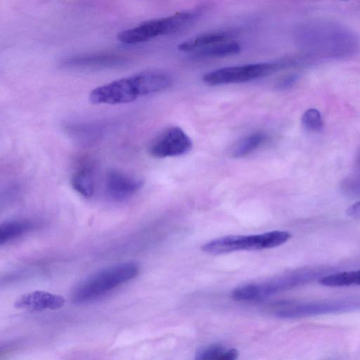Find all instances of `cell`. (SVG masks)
<instances>
[{"label": "cell", "mask_w": 360, "mask_h": 360, "mask_svg": "<svg viewBox=\"0 0 360 360\" xmlns=\"http://www.w3.org/2000/svg\"><path fill=\"white\" fill-rule=\"evenodd\" d=\"M171 84L172 78L166 72L145 70L94 89L89 94V101L94 104L127 103L162 91Z\"/></svg>", "instance_id": "obj_1"}, {"label": "cell", "mask_w": 360, "mask_h": 360, "mask_svg": "<svg viewBox=\"0 0 360 360\" xmlns=\"http://www.w3.org/2000/svg\"><path fill=\"white\" fill-rule=\"evenodd\" d=\"M321 268H300L277 275L265 281L249 283L234 288L233 299L255 301L304 285L325 276Z\"/></svg>", "instance_id": "obj_2"}, {"label": "cell", "mask_w": 360, "mask_h": 360, "mask_svg": "<svg viewBox=\"0 0 360 360\" xmlns=\"http://www.w3.org/2000/svg\"><path fill=\"white\" fill-rule=\"evenodd\" d=\"M139 271V264L133 262L117 264L100 270L75 286L72 292V300L79 304L93 301L134 278Z\"/></svg>", "instance_id": "obj_3"}, {"label": "cell", "mask_w": 360, "mask_h": 360, "mask_svg": "<svg viewBox=\"0 0 360 360\" xmlns=\"http://www.w3.org/2000/svg\"><path fill=\"white\" fill-rule=\"evenodd\" d=\"M292 235L287 231H271L251 235H229L204 243L201 249L207 254L218 255L242 250L274 248L285 243Z\"/></svg>", "instance_id": "obj_4"}, {"label": "cell", "mask_w": 360, "mask_h": 360, "mask_svg": "<svg viewBox=\"0 0 360 360\" xmlns=\"http://www.w3.org/2000/svg\"><path fill=\"white\" fill-rule=\"evenodd\" d=\"M360 310V295L310 302H284L276 304L273 311L283 319H298L328 314Z\"/></svg>", "instance_id": "obj_5"}, {"label": "cell", "mask_w": 360, "mask_h": 360, "mask_svg": "<svg viewBox=\"0 0 360 360\" xmlns=\"http://www.w3.org/2000/svg\"><path fill=\"white\" fill-rule=\"evenodd\" d=\"M195 16V11H183L167 17L148 20L137 26L122 30L117 34V39L127 44L144 42L159 36L178 32L190 23Z\"/></svg>", "instance_id": "obj_6"}, {"label": "cell", "mask_w": 360, "mask_h": 360, "mask_svg": "<svg viewBox=\"0 0 360 360\" xmlns=\"http://www.w3.org/2000/svg\"><path fill=\"white\" fill-rule=\"evenodd\" d=\"M283 66L278 63H257L226 67L207 72L202 81L211 86L247 82L268 76Z\"/></svg>", "instance_id": "obj_7"}, {"label": "cell", "mask_w": 360, "mask_h": 360, "mask_svg": "<svg viewBox=\"0 0 360 360\" xmlns=\"http://www.w3.org/2000/svg\"><path fill=\"white\" fill-rule=\"evenodd\" d=\"M354 37L342 27L333 25L312 26V48L319 53L342 56L349 52L354 44Z\"/></svg>", "instance_id": "obj_8"}, {"label": "cell", "mask_w": 360, "mask_h": 360, "mask_svg": "<svg viewBox=\"0 0 360 360\" xmlns=\"http://www.w3.org/2000/svg\"><path fill=\"white\" fill-rule=\"evenodd\" d=\"M192 141L180 127L166 128L157 135L148 146V152L154 158H165L184 155L191 150Z\"/></svg>", "instance_id": "obj_9"}, {"label": "cell", "mask_w": 360, "mask_h": 360, "mask_svg": "<svg viewBox=\"0 0 360 360\" xmlns=\"http://www.w3.org/2000/svg\"><path fill=\"white\" fill-rule=\"evenodd\" d=\"M127 63L123 56L112 53H95L75 56L66 58L63 66L71 68H108L119 67Z\"/></svg>", "instance_id": "obj_10"}, {"label": "cell", "mask_w": 360, "mask_h": 360, "mask_svg": "<svg viewBox=\"0 0 360 360\" xmlns=\"http://www.w3.org/2000/svg\"><path fill=\"white\" fill-rule=\"evenodd\" d=\"M143 181L117 170L109 172L106 176L105 187L108 194L114 200L128 198L139 191Z\"/></svg>", "instance_id": "obj_11"}, {"label": "cell", "mask_w": 360, "mask_h": 360, "mask_svg": "<svg viewBox=\"0 0 360 360\" xmlns=\"http://www.w3.org/2000/svg\"><path fill=\"white\" fill-rule=\"evenodd\" d=\"M63 297L43 290H35L22 295L17 299L15 307L32 311L46 309L56 310L64 306Z\"/></svg>", "instance_id": "obj_12"}, {"label": "cell", "mask_w": 360, "mask_h": 360, "mask_svg": "<svg viewBox=\"0 0 360 360\" xmlns=\"http://www.w3.org/2000/svg\"><path fill=\"white\" fill-rule=\"evenodd\" d=\"M231 34L225 31H214L199 34L179 45L181 51H196L211 45L229 41Z\"/></svg>", "instance_id": "obj_13"}, {"label": "cell", "mask_w": 360, "mask_h": 360, "mask_svg": "<svg viewBox=\"0 0 360 360\" xmlns=\"http://www.w3.org/2000/svg\"><path fill=\"white\" fill-rule=\"evenodd\" d=\"M266 138L265 134L261 132L247 135L233 144L230 154L234 158L245 157L257 149L265 141Z\"/></svg>", "instance_id": "obj_14"}, {"label": "cell", "mask_w": 360, "mask_h": 360, "mask_svg": "<svg viewBox=\"0 0 360 360\" xmlns=\"http://www.w3.org/2000/svg\"><path fill=\"white\" fill-rule=\"evenodd\" d=\"M319 282L333 288L360 285V269L327 274L320 278Z\"/></svg>", "instance_id": "obj_15"}, {"label": "cell", "mask_w": 360, "mask_h": 360, "mask_svg": "<svg viewBox=\"0 0 360 360\" xmlns=\"http://www.w3.org/2000/svg\"><path fill=\"white\" fill-rule=\"evenodd\" d=\"M72 188L85 198H91L94 192V179L91 169L83 166L75 172L72 177Z\"/></svg>", "instance_id": "obj_16"}, {"label": "cell", "mask_w": 360, "mask_h": 360, "mask_svg": "<svg viewBox=\"0 0 360 360\" xmlns=\"http://www.w3.org/2000/svg\"><path fill=\"white\" fill-rule=\"evenodd\" d=\"M240 49L238 42L229 40L198 50L193 55L198 58H221L236 55Z\"/></svg>", "instance_id": "obj_17"}, {"label": "cell", "mask_w": 360, "mask_h": 360, "mask_svg": "<svg viewBox=\"0 0 360 360\" xmlns=\"http://www.w3.org/2000/svg\"><path fill=\"white\" fill-rule=\"evenodd\" d=\"M238 352L233 348L226 349L220 344H212L200 349L195 360H236Z\"/></svg>", "instance_id": "obj_18"}, {"label": "cell", "mask_w": 360, "mask_h": 360, "mask_svg": "<svg viewBox=\"0 0 360 360\" xmlns=\"http://www.w3.org/2000/svg\"><path fill=\"white\" fill-rule=\"evenodd\" d=\"M32 224L29 221L14 219L6 221L0 226V244L4 245L29 231Z\"/></svg>", "instance_id": "obj_19"}, {"label": "cell", "mask_w": 360, "mask_h": 360, "mask_svg": "<svg viewBox=\"0 0 360 360\" xmlns=\"http://www.w3.org/2000/svg\"><path fill=\"white\" fill-rule=\"evenodd\" d=\"M303 127L310 131H319L323 126L321 115L316 109L311 108L306 110L302 117Z\"/></svg>", "instance_id": "obj_20"}, {"label": "cell", "mask_w": 360, "mask_h": 360, "mask_svg": "<svg viewBox=\"0 0 360 360\" xmlns=\"http://www.w3.org/2000/svg\"><path fill=\"white\" fill-rule=\"evenodd\" d=\"M342 187L349 193L360 195V174L345 179Z\"/></svg>", "instance_id": "obj_21"}, {"label": "cell", "mask_w": 360, "mask_h": 360, "mask_svg": "<svg viewBox=\"0 0 360 360\" xmlns=\"http://www.w3.org/2000/svg\"><path fill=\"white\" fill-rule=\"evenodd\" d=\"M299 75L297 73H290L283 76L277 82L276 86L279 89H285L292 86L298 79Z\"/></svg>", "instance_id": "obj_22"}, {"label": "cell", "mask_w": 360, "mask_h": 360, "mask_svg": "<svg viewBox=\"0 0 360 360\" xmlns=\"http://www.w3.org/2000/svg\"><path fill=\"white\" fill-rule=\"evenodd\" d=\"M346 214L352 218L360 219V201L350 205L347 209Z\"/></svg>", "instance_id": "obj_23"}, {"label": "cell", "mask_w": 360, "mask_h": 360, "mask_svg": "<svg viewBox=\"0 0 360 360\" xmlns=\"http://www.w3.org/2000/svg\"><path fill=\"white\" fill-rule=\"evenodd\" d=\"M357 162H358L359 165L360 166V153H359V155L358 156Z\"/></svg>", "instance_id": "obj_24"}]
</instances>
